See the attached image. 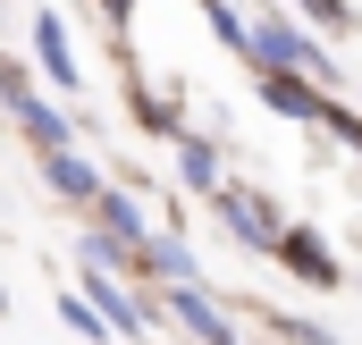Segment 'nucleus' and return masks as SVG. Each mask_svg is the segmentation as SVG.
<instances>
[{
	"label": "nucleus",
	"mask_w": 362,
	"mask_h": 345,
	"mask_svg": "<svg viewBox=\"0 0 362 345\" xmlns=\"http://www.w3.org/2000/svg\"><path fill=\"white\" fill-rule=\"evenodd\" d=\"M245 51H253V68H286V76H312V85H329V76H337V59H329L303 25H286V17L245 25Z\"/></svg>",
	"instance_id": "obj_1"
},
{
	"label": "nucleus",
	"mask_w": 362,
	"mask_h": 345,
	"mask_svg": "<svg viewBox=\"0 0 362 345\" xmlns=\"http://www.w3.org/2000/svg\"><path fill=\"white\" fill-rule=\"evenodd\" d=\"M219 228H228L245 253H270L286 219H278V202H270V194H245V185H228V194H219Z\"/></svg>",
	"instance_id": "obj_2"
},
{
	"label": "nucleus",
	"mask_w": 362,
	"mask_h": 345,
	"mask_svg": "<svg viewBox=\"0 0 362 345\" xmlns=\"http://www.w3.org/2000/svg\"><path fill=\"white\" fill-rule=\"evenodd\" d=\"M169 320H177V329H185L194 345H245V337H236V320H228V312H219V303L202 295V278L169 286Z\"/></svg>",
	"instance_id": "obj_3"
},
{
	"label": "nucleus",
	"mask_w": 362,
	"mask_h": 345,
	"mask_svg": "<svg viewBox=\"0 0 362 345\" xmlns=\"http://www.w3.org/2000/svg\"><path fill=\"white\" fill-rule=\"evenodd\" d=\"M85 303L101 312V329H110V337L144 345V329H152V320H144V303H135V295H127V286H118L110 269H85Z\"/></svg>",
	"instance_id": "obj_4"
},
{
	"label": "nucleus",
	"mask_w": 362,
	"mask_h": 345,
	"mask_svg": "<svg viewBox=\"0 0 362 345\" xmlns=\"http://www.w3.org/2000/svg\"><path fill=\"white\" fill-rule=\"evenodd\" d=\"M270 253L286 261V269H295L303 286H320V295H329V286L346 278V269H337V253H329V245H320L312 228H278V245H270Z\"/></svg>",
	"instance_id": "obj_5"
},
{
	"label": "nucleus",
	"mask_w": 362,
	"mask_h": 345,
	"mask_svg": "<svg viewBox=\"0 0 362 345\" xmlns=\"http://www.w3.org/2000/svg\"><path fill=\"white\" fill-rule=\"evenodd\" d=\"M262 101H270L278 118H295V127H320L329 118V93L312 85V76H286V68H262Z\"/></svg>",
	"instance_id": "obj_6"
},
{
	"label": "nucleus",
	"mask_w": 362,
	"mask_h": 345,
	"mask_svg": "<svg viewBox=\"0 0 362 345\" xmlns=\"http://www.w3.org/2000/svg\"><path fill=\"white\" fill-rule=\"evenodd\" d=\"M135 269H144V278H160V286L202 278V261H194V245H185V236H144V245H135Z\"/></svg>",
	"instance_id": "obj_7"
},
{
	"label": "nucleus",
	"mask_w": 362,
	"mask_h": 345,
	"mask_svg": "<svg viewBox=\"0 0 362 345\" xmlns=\"http://www.w3.org/2000/svg\"><path fill=\"white\" fill-rule=\"evenodd\" d=\"M8 118H17V135H25L34 152H59V144H76V127H68V118H59L51 101H34V85L8 101Z\"/></svg>",
	"instance_id": "obj_8"
},
{
	"label": "nucleus",
	"mask_w": 362,
	"mask_h": 345,
	"mask_svg": "<svg viewBox=\"0 0 362 345\" xmlns=\"http://www.w3.org/2000/svg\"><path fill=\"white\" fill-rule=\"evenodd\" d=\"M93 228H101V236H118V245H144V236H152L144 202H135V194H110V185L93 194Z\"/></svg>",
	"instance_id": "obj_9"
},
{
	"label": "nucleus",
	"mask_w": 362,
	"mask_h": 345,
	"mask_svg": "<svg viewBox=\"0 0 362 345\" xmlns=\"http://www.w3.org/2000/svg\"><path fill=\"white\" fill-rule=\"evenodd\" d=\"M42 177H51V194H68V202H93V194H101V169L76 160L68 144H59V152H42Z\"/></svg>",
	"instance_id": "obj_10"
},
{
	"label": "nucleus",
	"mask_w": 362,
	"mask_h": 345,
	"mask_svg": "<svg viewBox=\"0 0 362 345\" xmlns=\"http://www.w3.org/2000/svg\"><path fill=\"white\" fill-rule=\"evenodd\" d=\"M34 51H42V76H51V85H85V68H76V51H68V25H59V17H34Z\"/></svg>",
	"instance_id": "obj_11"
},
{
	"label": "nucleus",
	"mask_w": 362,
	"mask_h": 345,
	"mask_svg": "<svg viewBox=\"0 0 362 345\" xmlns=\"http://www.w3.org/2000/svg\"><path fill=\"white\" fill-rule=\"evenodd\" d=\"M76 261H85V269H110V278H144V269H135V245H118V236H101V228H85Z\"/></svg>",
	"instance_id": "obj_12"
},
{
	"label": "nucleus",
	"mask_w": 362,
	"mask_h": 345,
	"mask_svg": "<svg viewBox=\"0 0 362 345\" xmlns=\"http://www.w3.org/2000/svg\"><path fill=\"white\" fill-rule=\"evenodd\" d=\"M177 177L185 185H219V144L211 135H185L177 144Z\"/></svg>",
	"instance_id": "obj_13"
},
{
	"label": "nucleus",
	"mask_w": 362,
	"mask_h": 345,
	"mask_svg": "<svg viewBox=\"0 0 362 345\" xmlns=\"http://www.w3.org/2000/svg\"><path fill=\"white\" fill-rule=\"evenodd\" d=\"M59 320H68V329H76L85 345H101V337H110V329H101V312H93L85 295H68V303H59Z\"/></svg>",
	"instance_id": "obj_14"
},
{
	"label": "nucleus",
	"mask_w": 362,
	"mask_h": 345,
	"mask_svg": "<svg viewBox=\"0 0 362 345\" xmlns=\"http://www.w3.org/2000/svg\"><path fill=\"white\" fill-rule=\"evenodd\" d=\"M278 337L286 345H337V329H320V320H278Z\"/></svg>",
	"instance_id": "obj_15"
},
{
	"label": "nucleus",
	"mask_w": 362,
	"mask_h": 345,
	"mask_svg": "<svg viewBox=\"0 0 362 345\" xmlns=\"http://www.w3.org/2000/svg\"><path fill=\"white\" fill-rule=\"evenodd\" d=\"M295 8H303V17H320V25H337V34H346V0H295Z\"/></svg>",
	"instance_id": "obj_16"
},
{
	"label": "nucleus",
	"mask_w": 362,
	"mask_h": 345,
	"mask_svg": "<svg viewBox=\"0 0 362 345\" xmlns=\"http://www.w3.org/2000/svg\"><path fill=\"white\" fill-rule=\"evenodd\" d=\"M320 127H329V135H346V144H354V152H362V118H346L337 101H329V118H320Z\"/></svg>",
	"instance_id": "obj_17"
},
{
	"label": "nucleus",
	"mask_w": 362,
	"mask_h": 345,
	"mask_svg": "<svg viewBox=\"0 0 362 345\" xmlns=\"http://www.w3.org/2000/svg\"><path fill=\"white\" fill-rule=\"evenodd\" d=\"M101 8H110V17H127V8H135V0H101Z\"/></svg>",
	"instance_id": "obj_18"
}]
</instances>
